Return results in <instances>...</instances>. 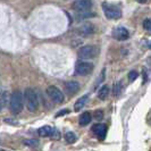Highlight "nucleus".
Returning a JSON list of instances; mask_svg holds the SVG:
<instances>
[{
	"mask_svg": "<svg viewBox=\"0 0 151 151\" xmlns=\"http://www.w3.org/2000/svg\"><path fill=\"white\" fill-rule=\"evenodd\" d=\"M24 98L25 97H23V94L19 91H15L12 93L10 100H9V108H10V111L14 115H17L23 110Z\"/></svg>",
	"mask_w": 151,
	"mask_h": 151,
	"instance_id": "nucleus-1",
	"label": "nucleus"
},
{
	"mask_svg": "<svg viewBox=\"0 0 151 151\" xmlns=\"http://www.w3.org/2000/svg\"><path fill=\"white\" fill-rule=\"evenodd\" d=\"M24 97H25L26 107H27L29 111H31V113L37 111L39 107V100L35 91L33 90V89H31V88H27L25 90V92H24Z\"/></svg>",
	"mask_w": 151,
	"mask_h": 151,
	"instance_id": "nucleus-2",
	"label": "nucleus"
},
{
	"mask_svg": "<svg viewBox=\"0 0 151 151\" xmlns=\"http://www.w3.org/2000/svg\"><path fill=\"white\" fill-rule=\"evenodd\" d=\"M102 10L105 13L108 19H119L122 17V10L121 8L116 5L109 4V2H104L102 4Z\"/></svg>",
	"mask_w": 151,
	"mask_h": 151,
	"instance_id": "nucleus-3",
	"label": "nucleus"
},
{
	"mask_svg": "<svg viewBox=\"0 0 151 151\" xmlns=\"http://www.w3.org/2000/svg\"><path fill=\"white\" fill-rule=\"evenodd\" d=\"M99 47L97 45H84L78 50V58L80 59H92L99 55Z\"/></svg>",
	"mask_w": 151,
	"mask_h": 151,
	"instance_id": "nucleus-4",
	"label": "nucleus"
},
{
	"mask_svg": "<svg viewBox=\"0 0 151 151\" xmlns=\"http://www.w3.org/2000/svg\"><path fill=\"white\" fill-rule=\"evenodd\" d=\"M93 70V64L89 61H77L75 66V74L80 76L89 75Z\"/></svg>",
	"mask_w": 151,
	"mask_h": 151,
	"instance_id": "nucleus-5",
	"label": "nucleus"
},
{
	"mask_svg": "<svg viewBox=\"0 0 151 151\" xmlns=\"http://www.w3.org/2000/svg\"><path fill=\"white\" fill-rule=\"evenodd\" d=\"M47 94L55 104H63L65 101V97H64L63 92L57 86H53V85L49 86L47 89Z\"/></svg>",
	"mask_w": 151,
	"mask_h": 151,
	"instance_id": "nucleus-6",
	"label": "nucleus"
},
{
	"mask_svg": "<svg viewBox=\"0 0 151 151\" xmlns=\"http://www.w3.org/2000/svg\"><path fill=\"white\" fill-rule=\"evenodd\" d=\"M113 38L118 41H125L129 38V32L123 26H117L113 30Z\"/></svg>",
	"mask_w": 151,
	"mask_h": 151,
	"instance_id": "nucleus-7",
	"label": "nucleus"
},
{
	"mask_svg": "<svg viewBox=\"0 0 151 151\" xmlns=\"http://www.w3.org/2000/svg\"><path fill=\"white\" fill-rule=\"evenodd\" d=\"M72 7L77 12H88L92 7V0H75Z\"/></svg>",
	"mask_w": 151,
	"mask_h": 151,
	"instance_id": "nucleus-8",
	"label": "nucleus"
},
{
	"mask_svg": "<svg viewBox=\"0 0 151 151\" xmlns=\"http://www.w3.org/2000/svg\"><path fill=\"white\" fill-rule=\"evenodd\" d=\"M92 132L97 135L99 140H104L106 137L107 126L105 124H96V125L92 126Z\"/></svg>",
	"mask_w": 151,
	"mask_h": 151,
	"instance_id": "nucleus-9",
	"label": "nucleus"
},
{
	"mask_svg": "<svg viewBox=\"0 0 151 151\" xmlns=\"http://www.w3.org/2000/svg\"><path fill=\"white\" fill-rule=\"evenodd\" d=\"M65 90L67 91L69 94H75L76 92L80 90V84L76 81H68L65 83Z\"/></svg>",
	"mask_w": 151,
	"mask_h": 151,
	"instance_id": "nucleus-10",
	"label": "nucleus"
},
{
	"mask_svg": "<svg viewBox=\"0 0 151 151\" xmlns=\"http://www.w3.org/2000/svg\"><path fill=\"white\" fill-rule=\"evenodd\" d=\"M55 131L56 129L55 127H51V126H42V127H40L38 129V134L40 136H52L53 133H55Z\"/></svg>",
	"mask_w": 151,
	"mask_h": 151,
	"instance_id": "nucleus-11",
	"label": "nucleus"
},
{
	"mask_svg": "<svg viewBox=\"0 0 151 151\" xmlns=\"http://www.w3.org/2000/svg\"><path fill=\"white\" fill-rule=\"evenodd\" d=\"M109 92H110V88L108 85H102L98 91V98L100 100H106L109 96Z\"/></svg>",
	"mask_w": 151,
	"mask_h": 151,
	"instance_id": "nucleus-12",
	"label": "nucleus"
},
{
	"mask_svg": "<svg viewBox=\"0 0 151 151\" xmlns=\"http://www.w3.org/2000/svg\"><path fill=\"white\" fill-rule=\"evenodd\" d=\"M88 98H89V94H84L83 97H81V98L78 99L75 102V105H74V110H75V111H80L84 107L85 102L88 101Z\"/></svg>",
	"mask_w": 151,
	"mask_h": 151,
	"instance_id": "nucleus-13",
	"label": "nucleus"
},
{
	"mask_svg": "<svg viewBox=\"0 0 151 151\" xmlns=\"http://www.w3.org/2000/svg\"><path fill=\"white\" fill-rule=\"evenodd\" d=\"M91 116H92V115H91L89 111H85V113L82 114L81 117H80V125H81V126H86L91 122V119H92Z\"/></svg>",
	"mask_w": 151,
	"mask_h": 151,
	"instance_id": "nucleus-14",
	"label": "nucleus"
},
{
	"mask_svg": "<svg viewBox=\"0 0 151 151\" xmlns=\"http://www.w3.org/2000/svg\"><path fill=\"white\" fill-rule=\"evenodd\" d=\"M8 100H10V96L8 92H2L1 93V110H4V108L8 105Z\"/></svg>",
	"mask_w": 151,
	"mask_h": 151,
	"instance_id": "nucleus-15",
	"label": "nucleus"
},
{
	"mask_svg": "<svg viewBox=\"0 0 151 151\" xmlns=\"http://www.w3.org/2000/svg\"><path fill=\"white\" fill-rule=\"evenodd\" d=\"M81 31L83 32L85 35H89V34H92L94 32V29H93V25L92 24H84L83 26L81 27Z\"/></svg>",
	"mask_w": 151,
	"mask_h": 151,
	"instance_id": "nucleus-16",
	"label": "nucleus"
},
{
	"mask_svg": "<svg viewBox=\"0 0 151 151\" xmlns=\"http://www.w3.org/2000/svg\"><path fill=\"white\" fill-rule=\"evenodd\" d=\"M64 137H65V140H66L67 143H74L76 140H77L75 133H73V132H66Z\"/></svg>",
	"mask_w": 151,
	"mask_h": 151,
	"instance_id": "nucleus-17",
	"label": "nucleus"
},
{
	"mask_svg": "<svg viewBox=\"0 0 151 151\" xmlns=\"http://www.w3.org/2000/svg\"><path fill=\"white\" fill-rule=\"evenodd\" d=\"M24 144L30 145V147H38L39 141L38 140H34V139H32V140H25V141H24Z\"/></svg>",
	"mask_w": 151,
	"mask_h": 151,
	"instance_id": "nucleus-18",
	"label": "nucleus"
},
{
	"mask_svg": "<svg viewBox=\"0 0 151 151\" xmlns=\"http://www.w3.org/2000/svg\"><path fill=\"white\" fill-rule=\"evenodd\" d=\"M121 90H122V82H118V83L115 84V91H114L115 97H118L121 94Z\"/></svg>",
	"mask_w": 151,
	"mask_h": 151,
	"instance_id": "nucleus-19",
	"label": "nucleus"
},
{
	"mask_svg": "<svg viewBox=\"0 0 151 151\" xmlns=\"http://www.w3.org/2000/svg\"><path fill=\"white\" fill-rule=\"evenodd\" d=\"M137 76H139V73L136 72V70H131L129 73V82H133L134 80L137 78Z\"/></svg>",
	"mask_w": 151,
	"mask_h": 151,
	"instance_id": "nucleus-20",
	"label": "nucleus"
},
{
	"mask_svg": "<svg viewBox=\"0 0 151 151\" xmlns=\"http://www.w3.org/2000/svg\"><path fill=\"white\" fill-rule=\"evenodd\" d=\"M143 27L147 31L151 32V19L150 18H147V19H144L143 21Z\"/></svg>",
	"mask_w": 151,
	"mask_h": 151,
	"instance_id": "nucleus-21",
	"label": "nucleus"
},
{
	"mask_svg": "<svg viewBox=\"0 0 151 151\" xmlns=\"http://www.w3.org/2000/svg\"><path fill=\"white\" fill-rule=\"evenodd\" d=\"M94 118H96L97 121H101V119L104 118V111H102V110H97V111L94 113Z\"/></svg>",
	"mask_w": 151,
	"mask_h": 151,
	"instance_id": "nucleus-22",
	"label": "nucleus"
},
{
	"mask_svg": "<svg viewBox=\"0 0 151 151\" xmlns=\"http://www.w3.org/2000/svg\"><path fill=\"white\" fill-rule=\"evenodd\" d=\"M69 113V110H67V109H65V110H60L59 113L56 114V117H60V116H64V115H66V114Z\"/></svg>",
	"mask_w": 151,
	"mask_h": 151,
	"instance_id": "nucleus-23",
	"label": "nucleus"
},
{
	"mask_svg": "<svg viewBox=\"0 0 151 151\" xmlns=\"http://www.w3.org/2000/svg\"><path fill=\"white\" fill-rule=\"evenodd\" d=\"M136 1H137V2H140V4H145L148 0H136Z\"/></svg>",
	"mask_w": 151,
	"mask_h": 151,
	"instance_id": "nucleus-24",
	"label": "nucleus"
},
{
	"mask_svg": "<svg viewBox=\"0 0 151 151\" xmlns=\"http://www.w3.org/2000/svg\"><path fill=\"white\" fill-rule=\"evenodd\" d=\"M149 48L151 49V41H150V43H149Z\"/></svg>",
	"mask_w": 151,
	"mask_h": 151,
	"instance_id": "nucleus-25",
	"label": "nucleus"
}]
</instances>
